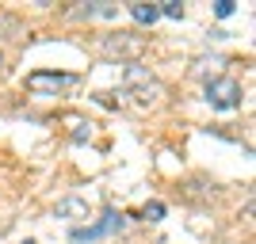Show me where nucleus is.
I'll list each match as a JSON object with an SVG mask.
<instances>
[{
    "label": "nucleus",
    "mask_w": 256,
    "mask_h": 244,
    "mask_svg": "<svg viewBox=\"0 0 256 244\" xmlns=\"http://www.w3.org/2000/svg\"><path fill=\"white\" fill-rule=\"evenodd\" d=\"M146 50V38L134 31H111V34H100L96 38V53L107 57V61H122V65H134Z\"/></svg>",
    "instance_id": "nucleus-1"
},
{
    "label": "nucleus",
    "mask_w": 256,
    "mask_h": 244,
    "mask_svg": "<svg viewBox=\"0 0 256 244\" xmlns=\"http://www.w3.org/2000/svg\"><path fill=\"white\" fill-rule=\"evenodd\" d=\"M122 80H126V96H134L138 107H160V99H164V84H160L150 69L126 65V69H122Z\"/></svg>",
    "instance_id": "nucleus-2"
},
{
    "label": "nucleus",
    "mask_w": 256,
    "mask_h": 244,
    "mask_svg": "<svg viewBox=\"0 0 256 244\" xmlns=\"http://www.w3.org/2000/svg\"><path fill=\"white\" fill-rule=\"evenodd\" d=\"M206 103L218 107V111L241 107V84H237L234 76H214V80H206Z\"/></svg>",
    "instance_id": "nucleus-3"
},
{
    "label": "nucleus",
    "mask_w": 256,
    "mask_h": 244,
    "mask_svg": "<svg viewBox=\"0 0 256 244\" xmlns=\"http://www.w3.org/2000/svg\"><path fill=\"white\" fill-rule=\"evenodd\" d=\"M122 225H126V214H118V210H104V218H100L96 225L73 229V241H100V237H111V233H118Z\"/></svg>",
    "instance_id": "nucleus-4"
},
{
    "label": "nucleus",
    "mask_w": 256,
    "mask_h": 244,
    "mask_svg": "<svg viewBox=\"0 0 256 244\" xmlns=\"http://www.w3.org/2000/svg\"><path fill=\"white\" fill-rule=\"evenodd\" d=\"M76 76L73 73H46V69H38V73H27V88L31 92H62V88H73Z\"/></svg>",
    "instance_id": "nucleus-5"
},
{
    "label": "nucleus",
    "mask_w": 256,
    "mask_h": 244,
    "mask_svg": "<svg viewBox=\"0 0 256 244\" xmlns=\"http://www.w3.org/2000/svg\"><path fill=\"white\" fill-rule=\"evenodd\" d=\"M58 218H88V202H80V199H62V202H58Z\"/></svg>",
    "instance_id": "nucleus-6"
},
{
    "label": "nucleus",
    "mask_w": 256,
    "mask_h": 244,
    "mask_svg": "<svg viewBox=\"0 0 256 244\" xmlns=\"http://www.w3.org/2000/svg\"><path fill=\"white\" fill-rule=\"evenodd\" d=\"M130 15H134L138 23H153L160 11H157V4H142V0H138V4H130Z\"/></svg>",
    "instance_id": "nucleus-7"
},
{
    "label": "nucleus",
    "mask_w": 256,
    "mask_h": 244,
    "mask_svg": "<svg viewBox=\"0 0 256 244\" xmlns=\"http://www.w3.org/2000/svg\"><path fill=\"white\" fill-rule=\"evenodd\" d=\"M157 11H160V15H168V19H184V4H180V0H164Z\"/></svg>",
    "instance_id": "nucleus-8"
},
{
    "label": "nucleus",
    "mask_w": 256,
    "mask_h": 244,
    "mask_svg": "<svg viewBox=\"0 0 256 244\" xmlns=\"http://www.w3.org/2000/svg\"><path fill=\"white\" fill-rule=\"evenodd\" d=\"M142 218H150V222H160V218H164V202H160V199L146 202V210H142Z\"/></svg>",
    "instance_id": "nucleus-9"
},
{
    "label": "nucleus",
    "mask_w": 256,
    "mask_h": 244,
    "mask_svg": "<svg viewBox=\"0 0 256 244\" xmlns=\"http://www.w3.org/2000/svg\"><path fill=\"white\" fill-rule=\"evenodd\" d=\"M234 0H218V4H214V15H218V19H226V15H234Z\"/></svg>",
    "instance_id": "nucleus-10"
},
{
    "label": "nucleus",
    "mask_w": 256,
    "mask_h": 244,
    "mask_svg": "<svg viewBox=\"0 0 256 244\" xmlns=\"http://www.w3.org/2000/svg\"><path fill=\"white\" fill-rule=\"evenodd\" d=\"M73 126H76V130H73V141H76V145H80V141H88V138H92V130H88L84 122H73Z\"/></svg>",
    "instance_id": "nucleus-11"
},
{
    "label": "nucleus",
    "mask_w": 256,
    "mask_h": 244,
    "mask_svg": "<svg viewBox=\"0 0 256 244\" xmlns=\"http://www.w3.org/2000/svg\"><path fill=\"white\" fill-rule=\"evenodd\" d=\"M4 73H8V61H4V53H0V80H4Z\"/></svg>",
    "instance_id": "nucleus-12"
},
{
    "label": "nucleus",
    "mask_w": 256,
    "mask_h": 244,
    "mask_svg": "<svg viewBox=\"0 0 256 244\" xmlns=\"http://www.w3.org/2000/svg\"><path fill=\"white\" fill-rule=\"evenodd\" d=\"M23 244H34V241H23Z\"/></svg>",
    "instance_id": "nucleus-13"
}]
</instances>
